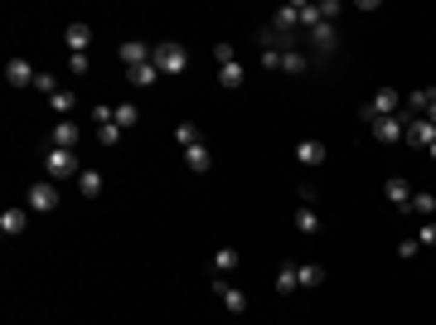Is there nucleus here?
I'll return each mask as SVG.
<instances>
[{
	"mask_svg": "<svg viewBox=\"0 0 436 325\" xmlns=\"http://www.w3.org/2000/svg\"><path fill=\"white\" fill-rule=\"evenodd\" d=\"M151 63H156L160 73L175 78V73H185V68H190V54H185V44H175V39H170V44H156V49H151Z\"/></svg>",
	"mask_w": 436,
	"mask_h": 325,
	"instance_id": "nucleus-1",
	"label": "nucleus"
},
{
	"mask_svg": "<svg viewBox=\"0 0 436 325\" xmlns=\"http://www.w3.org/2000/svg\"><path fill=\"white\" fill-rule=\"evenodd\" d=\"M398 102H403V97H398V87H378V92H374V97H369V102L359 107V122H378V117H398Z\"/></svg>",
	"mask_w": 436,
	"mask_h": 325,
	"instance_id": "nucleus-2",
	"label": "nucleus"
},
{
	"mask_svg": "<svg viewBox=\"0 0 436 325\" xmlns=\"http://www.w3.org/2000/svg\"><path fill=\"white\" fill-rule=\"evenodd\" d=\"M44 170H49V180H68V175H82V165H78V151H63V146H49V151H44Z\"/></svg>",
	"mask_w": 436,
	"mask_h": 325,
	"instance_id": "nucleus-3",
	"label": "nucleus"
},
{
	"mask_svg": "<svg viewBox=\"0 0 436 325\" xmlns=\"http://www.w3.org/2000/svg\"><path fill=\"white\" fill-rule=\"evenodd\" d=\"M374 127V141H383V146H398L403 136H408V117L398 112V117H378V122H369Z\"/></svg>",
	"mask_w": 436,
	"mask_h": 325,
	"instance_id": "nucleus-4",
	"label": "nucleus"
},
{
	"mask_svg": "<svg viewBox=\"0 0 436 325\" xmlns=\"http://www.w3.org/2000/svg\"><path fill=\"white\" fill-rule=\"evenodd\" d=\"M25 204L34 209V214H54V209H58V190L49 185V180H34L29 194H25Z\"/></svg>",
	"mask_w": 436,
	"mask_h": 325,
	"instance_id": "nucleus-5",
	"label": "nucleus"
},
{
	"mask_svg": "<svg viewBox=\"0 0 436 325\" xmlns=\"http://www.w3.org/2000/svg\"><path fill=\"white\" fill-rule=\"evenodd\" d=\"M82 141V127L73 122V117H58V127L49 132V146H63V151H78Z\"/></svg>",
	"mask_w": 436,
	"mask_h": 325,
	"instance_id": "nucleus-6",
	"label": "nucleus"
},
{
	"mask_svg": "<svg viewBox=\"0 0 436 325\" xmlns=\"http://www.w3.org/2000/svg\"><path fill=\"white\" fill-rule=\"evenodd\" d=\"M403 141H408V146H417V151H427V146L436 141V127L427 122V117H408V136H403Z\"/></svg>",
	"mask_w": 436,
	"mask_h": 325,
	"instance_id": "nucleus-7",
	"label": "nucleus"
},
{
	"mask_svg": "<svg viewBox=\"0 0 436 325\" xmlns=\"http://www.w3.org/2000/svg\"><path fill=\"white\" fill-rule=\"evenodd\" d=\"M5 82H10V87H34V82H39V73L29 68L25 58H10V63H5Z\"/></svg>",
	"mask_w": 436,
	"mask_h": 325,
	"instance_id": "nucleus-8",
	"label": "nucleus"
},
{
	"mask_svg": "<svg viewBox=\"0 0 436 325\" xmlns=\"http://www.w3.org/2000/svg\"><path fill=\"white\" fill-rule=\"evenodd\" d=\"M383 194H388V199H393V204H398V209L408 214V204H412V185L403 180V175H393V180L383 185Z\"/></svg>",
	"mask_w": 436,
	"mask_h": 325,
	"instance_id": "nucleus-9",
	"label": "nucleus"
},
{
	"mask_svg": "<svg viewBox=\"0 0 436 325\" xmlns=\"http://www.w3.org/2000/svg\"><path fill=\"white\" fill-rule=\"evenodd\" d=\"M214 292L223 297V306H228V311H238V316L247 311V292H243V287H228V282H214Z\"/></svg>",
	"mask_w": 436,
	"mask_h": 325,
	"instance_id": "nucleus-10",
	"label": "nucleus"
},
{
	"mask_svg": "<svg viewBox=\"0 0 436 325\" xmlns=\"http://www.w3.org/2000/svg\"><path fill=\"white\" fill-rule=\"evenodd\" d=\"M116 54H121V63H126V68H141V63H151V49H146L141 39H126Z\"/></svg>",
	"mask_w": 436,
	"mask_h": 325,
	"instance_id": "nucleus-11",
	"label": "nucleus"
},
{
	"mask_svg": "<svg viewBox=\"0 0 436 325\" xmlns=\"http://www.w3.org/2000/svg\"><path fill=\"white\" fill-rule=\"evenodd\" d=\"M63 39H68V49H73V54H87V44H92V29L73 20V25L63 29Z\"/></svg>",
	"mask_w": 436,
	"mask_h": 325,
	"instance_id": "nucleus-12",
	"label": "nucleus"
},
{
	"mask_svg": "<svg viewBox=\"0 0 436 325\" xmlns=\"http://www.w3.org/2000/svg\"><path fill=\"white\" fill-rule=\"evenodd\" d=\"M310 44H315V54H334V44H339L334 25H315L310 29Z\"/></svg>",
	"mask_w": 436,
	"mask_h": 325,
	"instance_id": "nucleus-13",
	"label": "nucleus"
},
{
	"mask_svg": "<svg viewBox=\"0 0 436 325\" xmlns=\"http://www.w3.org/2000/svg\"><path fill=\"white\" fill-rule=\"evenodd\" d=\"M432 102H436V87H412V92H408V112H412V117H427Z\"/></svg>",
	"mask_w": 436,
	"mask_h": 325,
	"instance_id": "nucleus-14",
	"label": "nucleus"
},
{
	"mask_svg": "<svg viewBox=\"0 0 436 325\" xmlns=\"http://www.w3.org/2000/svg\"><path fill=\"white\" fill-rule=\"evenodd\" d=\"M296 161H300V165H325V146L305 136V141H300V146H296Z\"/></svg>",
	"mask_w": 436,
	"mask_h": 325,
	"instance_id": "nucleus-15",
	"label": "nucleus"
},
{
	"mask_svg": "<svg viewBox=\"0 0 436 325\" xmlns=\"http://www.w3.org/2000/svg\"><path fill=\"white\" fill-rule=\"evenodd\" d=\"M408 214H417V218H432V214H436V194H427V190H412Z\"/></svg>",
	"mask_w": 436,
	"mask_h": 325,
	"instance_id": "nucleus-16",
	"label": "nucleus"
},
{
	"mask_svg": "<svg viewBox=\"0 0 436 325\" xmlns=\"http://www.w3.org/2000/svg\"><path fill=\"white\" fill-rule=\"evenodd\" d=\"M25 223H29L25 209H5V214H0V233H10V238H15V233H25Z\"/></svg>",
	"mask_w": 436,
	"mask_h": 325,
	"instance_id": "nucleus-17",
	"label": "nucleus"
},
{
	"mask_svg": "<svg viewBox=\"0 0 436 325\" xmlns=\"http://www.w3.org/2000/svg\"><path fill=\"white\" fill-rule=\"evenodd\" d=\"M185 161H190V170H199V175H204V170L214 165V156H209V146L199 141V146H190V151H185Z\"/></svg>",
	"mask_w": 436,
	"mask_h": 325,
	"instance_id": "nucleus-18",
	"label": "nucleus"
},
{
	"mask_svg": "<svg viewBox=\"0 0 436 325\" xmlns=\"http://www.w3.org/2000/svg\"><path fill=\"white\" fill-rule=\"evenodd\" d=\"M296 287H300V272L291 267V262H281V272H276V292L286 297V292H296Z\"/></svg>",
	"mask_w": 436,
	"mask_h": 325,
	"instance_id": "nucleus-19",
	"label": "nucleus"
},
{
	"mask_svg": "<svg viewBox=\"0 0 436 325\" xmlns=\"http://www.w3.org/2000/svg\"><path fill=\"white\" fill-rule=\"evenodd\" d=\"M78 190H82V199H97V194H102V175H97V170H82Z\"/></svg>",
	"mask_w": 436,
	"mask_h": 325,
	"instance_id": "nucleus-20",
	"label": "nucleus"
},
{
	"mask_svg": "<svg viewBox=\"0 0 436 325\" xmlns=\"http://www.w3.org/2000/svg\"><path fill=\"white\" fill-rule=\"evenodd\" d=\"M233 267H238V247H218L214 252V272L223 277V272H233Z\"/></svg>",
	"mask_w": 436,
	"mask_h": 325,
	"instance_id": "nucleus-21",
	"label": "nucleus"
},
{
	"mask_svg": "<svg viewBox=\"0 0 436 325\" xmlns=\"http://www.w3.org/2000/svg\"><path fill=\"white\" fill-rule=\"evenodd\" d=\"M272 20H276V29H296L300 25V5H281Z\"/></svg>",
	"mask_w": 436,
	"mask_h": 325,
	"instance_id": "nucleus-22",
	"label": "nucleus"
},
{
	"mask_svg": "<svg viewBox=\"0 0 436 325\" xmlns=\"http://www.w3.org/2000/svg\"><path fill=\"white\" fill-rule=\"evenodd\" d=\"M218 82H223V87H243V63H223V68H218Z\"/></svg>",
	"mask_w": 436,
	"mask_h": 325,
	"instance_id": "nucleus-23",
	"label": "nucleus"
},
{
	"mask_svg": "<svg viewBox=\"0 0 436 325\" xmlns=\"http://www.w3.org/2000/svg\"><path fill=\"white\" fill-rule=\"evenodd\" d=\"M300 287H320V282H325V267H315V262H300Z\"/></svg>",
	"mask_w": 436,
	"mask_h": 325,
	"instance_id": "nucleus-24",
	"label": "nucleus"
},
{
	"mask_svg": "<svg viewBox=\"0 0 436 325\" xmlns=\"http://www.w3.org/2000/svg\"><path fill=\"white\" fill-rule=\"evenodd\" d=\"M156 78H160V68H156V63H141V68H131V82H136V87H151Z\"/></svg>",
	"mask_w": 436,
	"mask_h": 325,
	"instance_id": "nucleus-25",
	"label": "nucleus"
},
{
	"mask_svg": "<svg viewBox=\"0 0 436 325\" xmlns=\"http://www.w3.org/2000/svg\"><path fill=\"white\" fill-rule=\"evenodd\" d=\"M296 228L300 233H320V214L315 209H296Z\"/></svg>",
	"mask_w": 436,
	"mask_h": 325,
	"instance_id": "nucleus-26",
	"label": "nucleus"
},
{
	"mask_svg": "<svg viewBox=\"0 0 436 325\" xmlns=\"http://www.w3.org/2000/svg\"><path fill=\"white\" fill-rule=\"evenodd\" d=\"M281 68L286 73H305V54L300 49H281Z\"/></svg>",
	"mask_w": 436,
	"mask_h": 325,
	"instance_id": "nucleus-27",
	"label": "nucleus"
},
{
	"mask_svg": "<svg viewBox=\"0 0 436 325\" xmlns=\"http://www.w3.org/2000/svg\"><path fill=\"white\" fill-rule=\"evenodd\" d=\"M175 141H180L185 151H190V146H199V127H194V122H180V127H175Z\"/></svg>",
	"mask_w": 436,
	"mask_h": 325,
	"instance_id": "nucleus-28",
	"label": "nucleus"
},
{
	"mask_svg": "<svg viewBox=\"0 0 436 325\" xmlns=\"http://www.w3.org/2000/svg\"><path fill=\"white\" fill-rule=\"evenodd\" d=\"M141 122V112L131 107V102H121V107H116V127H121V132H126V127H136Z\"/></svg>",
	"mask_w": 436,
	"mask_h": 325,
	"instance_id": "nucleus-29",
	"label": "nucleus"
},
{
	"mask_svg": "<svg viewBox=\"0 0 436 325\" xmlns=\"http://www.w3.org/2000/svg\"><path fill=\"white\" fill-rule=\"evenodd\" d=\"M49 107H54L58 117H68V112H73V92H63V87H58L54 97H49Z\"/></svg>",
	"mask_w": 436,
	"mask_h": 325,
	"instance_id": "nucleus-30",
	"label": "nucleus"
},
{
	"mask_svg": "<svg viewBox=\"0 0 436 325\" xmlns=\"http://www.w3.org/2000/svg\"><path fill=\"white\" fill-rule=\"evenodd\" d=\"M97 141H102V146H116V141H121V127H116V122L97 127Z\"/></svg>",
	"mask_w": 436,
	"mask_h": 325,
	"instance_id": "nucleus-31",
	"label": "nucleus"
},
{
	"mask_svg": "<svg viewBox=\"0 0 436 325\" xmlns=\"http://www.w3.org/2000/svg\"><path fill=\"white\" fill-rule=\"evenodd\" d=\"M214 58H218V68H223V63H238V49H233V44H218Z\"/></svg>",
	"mask_w": 436,
	"mask_h": 325,
	"instance_id": "nucleus-32",
	"label": "nucleus"
},
{
	"mask_svg": "<svg viewBox=\"0 0 436 325\" xmlns=\"http://www.w3.org/2000/svg\"><path fill=\"white\" fill-rule=\"evenodd\" d=\"M262 68H281V49H276V44L262 49Z\"/></svg>",
	"mask_w": 436,
	"mask_h": 325,
	"instance_id": "nucleus-33",
	"label": "nucleus"
},
{
	"mask_svg": "<svg viewBox=\"0 0 436 325\" xmlns=\"http://www.w3.org/2000/svg\"><path fill=\"white\" fill-rule=\"evenodd\" d=\"M417 243H422V247H436V218H427V228L417 233Z\"/></svg>",
	"mask_w": 436,
	"mask_h": 325,
	"instance_id": "nucleus-34",
	"label": "nucleus"
},
{
	"mask_svg": "<svg viewBox=\"0 0 436 325\" xmlns=\"http://www.w3.org/2000/svg\"><path fill=\"white\" fill-rule=\"evenodd\" d=\"M34 87H39V92H49V97H54V92H58V78H54V73H39V82H34Z\"/></svg>",
	"mask_w": 436,
	"mask_h": 325,
	"instance_id": "nucleus-35",
	"label": "nucleus"
},
{
	"mask_svg": "<svg viewBox=\"0 0 436 325\" xmlns=\"http://www.w3.org/2000/svg\"><path fill=\"white\" fill-rule=\"evenodd\" d=\"M68 73H78V78H82V73H87V54H68Z\"/></svg>",
	"mask_w": 436,
	"mask_h": 325,
	"instance_id": "nucleus-36",
	"label": "nucleus"
},
{
	"mask_svg": "<svg viewBox=\"0 0 436 325\" xmlns=\"http://www.w3.org/2000/svg\"><path fill=\"white\" fill-rule=\"evenodd\" d=\"M417 252H422L417 238H403V243H398V257H417Z\"/></svg>",
	"mask_w": 436,
	"mask_h": 325,
	"instance_id": "nucleus-37",
	"label": "nucleus"
},
{
	"mask_svg": "<svg viewBox=\"0 0 436 325\" xmlns=\"http://www.w3.org/2000/svg\"><path fill=\"white\" fill-rule=\"evenodd\" d=\"M427 122H432V127H436V102H432V107H427Z\"/></svg>",
	"mask_w": 436,
	"mask_h": 325,
	"instance_id": "nucleus-38",
	"label": "nucleus"
},
{
	"mask_svg": "<svg viewBox=\"0 0 436 325\" xmlns=\"http://www.w3.org/2000/svg\"><path fill=\"white\" fill-rule=\"evenodd\" d=\"M427 156H432V161H436V141H432V146H427Z\"/></svg>",
	"mask_w": 436,
	"mask_h": 325,
	"instance_id": "nucleus-39",
	"label": "nucleus"
}]
</instances>
